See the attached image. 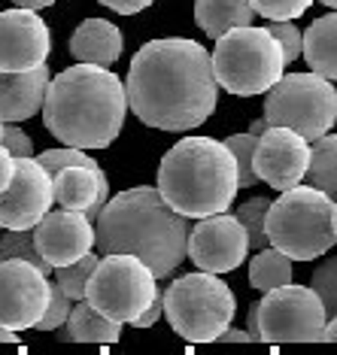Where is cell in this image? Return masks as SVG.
<instances>
[{
  "mask_svg": "<svg viewBox=\"0 0 337 355\" xmlns=\"http://www.w3.org/2000/svg\"><path fill=\"white\" fill-rule=\"evenodd\" d=\"M12 171H15V158L6 152V146L0 143V191L10 185V180H12Z\"/></svg>",
  "mask_w": 337,
  "mask_h": 355,
  "instance_id": "36",
  "label": "cell"
},
{
  "mask_svg": "<svg viewBox=\"0 0 337 355\" xmlns=\"http://www.w3.org/2000/svg\"><path fill=\"white\" fill-rule=\"evenodd\" d=\"M268 246L292 261H313L337 243V204L313 185H292L270 200L264 219Z\"/></svg>",
  "mask_w": 337,
  "mask_h": 355,
  "instance_id": "5",
  "label": "cell"
},
{
  "mask_svg": "<svg viewBox=\"0 0 337 355\" xmlns=\"http://www.w3.org/2000/svg\"><path fill=\"white\" fill-rule=\"evenodd\" d=\"M0 143L6 146L12 158H28L34 155V143H31V137L21 131L15 122H3V131H0Z\"/></svg>",
  "mask_w": 337,
  "mask_h": 355,
  "instance_id": "33",
  "label": "cell"
},
{
  "mask_svg": "<svg viewBox=\"0 0 337 355\" xmlns=\"http://www.w3.org/2000/svg\"><path fill=\"white\" fill-rule=\"evenodd\" d=\"M216 85L237 98L264 94L283 76V52L268 28H231L216 37V49L210 52Z\"/></svg>",
  "mask_w": 337,
  "mask_h": 355,
  "instance_id": "6",
  "label": "cell"
},
{
  "mask_svg": "<svg viewBox=\"0 0 337 355\" xmlns=\"http://www.w3.org/2000/svg\"><path fill=\"white\" fill-rule=\"evenodd\" d=\"M0 255L3 258H21V261L34 264L40 273L49 277L52 264L40 255L37 240H34V228H15V231H3L0 234Z\"/></svg>",
  "mask_w": 337,
  "mask_h": 355,
  "instance_id": "25",
  "label": "cell"
},
{
  "mask_svg": "<svg viewBox=\"0 0 337 355\" xmlns=\"http://www.w3.org/2000/svg\"><path fill=\"white\" fill-rule=\"evenodd\" d=\"M34 240L40 255L55 268L70 264L76 258H83L88 249H94V225L85 219V213L79 209H49L37 225H34Z\"/></svg>",
  "mask_w": 337,
  "mask_h": 355,
  "instance_id": "16",
  "label": "cell"
},
{
  "mask_svg": "<svg viewBox=\"0 0 337 355\" xmlns=\"http://www.w3.org/2000/svg\"><path fill=\"white\" fill-rule=\"evenodd\" d=\"M15 340H19V334H15L12 328L0 325V343H15Z\"/></svg>",
  "mask_w": 337,
  "mask_h": 355,
  "instance_id": "40",
  "label": "cell"
},
{
  "mask_svg": "<svg viewBox=\"0 0 337 355\" xmlns=\"http://www.w3.org/2000/svg\"><path fill=\"white\" fill-rule=\"evenodd\" d=\"M195 21L210 40L222 37L231 28L252 25L250 0H195Z\"/></svg>",
  "mask_w": 337,
  "mask_h": 355,
  "instance_id": "22",
  "label": "cell"
},
{
  "mask_svg": "<svg viewBox=\"0 0 337 355\" xmlns=\"http://www.w3.org/2000/svg\"><path fill=\"white\" fill-rule=\"evenodd\" d=\"M15 6H21V10H46V6H52L55 0H12Z\"/></svg>",
  "mask_w": 337,
  "mask_h": 355,
  "instance_id": "38",
  "label": "cell"
},
{
  "mask_svg": "<svg viewBox=\"0 0 337 355\" xmlns=\"http://www.w3.org/2000/svg\"><path fill=\"white\" fill-rule=\"evenodd\" d=\"M268 34L277 40L279 52H283V64H295L301 58V31L292 19L288 21H270Z\"/></svg>",
  "mask_w": 337,
  "mask_h": 355,
  "instance_id": "32",
  "label": "cell"
},
{
  "mask_svg": "<svg viewBox=\"0 0 337 355\" xmlns=\"http://www.w3.org/2000/svg\"><path fill=\"white\" fill-rule=\"evenodd\" d=\"M0 258H3V255H0Z\"/></svg>",
  "mask_w": 337,
  "mask_h": 355,
  "instance_id": "45",
  "label": "cell"
},
{
  "mask_svg": "<svg viewBox=\"0 0 337 355\" xmlns=\"http://www.w3.org/2000/svg\"><path fill=\"white\" fill-rule=\"evenodd\" d=\"M250 6L252 12H259L268 21H288V19H301L313 6V0H250Z\"/></svg>",
  "mask_w": 337,
  "mask_h": 355,
  "instance_id": "29",
  "label": "cell"
},
{
  "mask_svg": "<svg viewBox=\"0 0 337 355\" xmlns=\"http://www.w3.org/2000/svg\"><path fill=\"white\" fill-rule=\"evenodd\" d=\"M264 122L292 128L304 140L328 134L337 122V88L319 73H288L268 88Z\"/></svg>",
  "mask_w": 337,
  "mask_h": 355,
  "instance_id": "8",
  "label": "cell"
},
{
  "mask_svg": "<svg viewBox=\"0 0 337 355\" xmlns=\"http://www.w3.org/2000/svg\"><path fill=\"white\" fill-rule=\"evenodd\" d=\"M52 204V176L37 164L34 155L15 158L12 180L0 191V228H34Z\"/></svg>",
  "mask_w": 337,
  "mask_h": 355,
  "instance_id": "13",
  "label": "cell"
},
{
  "mask_svg": "<svg viewBox=\"0 0 337 355\" xmlns=\"http://www.w3.org/2000/svg\"><path fill=\"white\" fill-rule=\"evenodd\" d=\"M307 158H310V140H304L292 128L270 125L259 137L252 152V171L255 180L268 182L270 189L286 191L292 185L304 182L307 173Z\"/></svg>",
  "mask_w": 337,
  "mask_h": 355,
  "instance_id": "14",
  "label": "cell"
},
{
  "mask_svg": "<svg viewBox=\"0 0 337 355\" xmlns=\"http://www.w3.org/2000/svg\"><path fill=\"white\" fill-rule=\"evenodd\" d=\"M250 337H252V343L259 340V319H255V304L250 306Z\"/></svg>",
  "mask_w": 337,
  "mask_h": 355,
  "instance_id": "39",
  "label": "cell"
},
{
  "mask_svg": "<svg viewBox=\"0 0 337 355\" xmlns=\"http://www.w3.org/2000/svg\"><path fill=\"white\" fill-rule=\"evenodd\" d=\"M268 128H270V125H268V122H264V116H261V119H255V122L250 125V134H255V137H261L264 131H268Z\"/></svg>",
  "mask_w": 337,
  "mask_h": 355,
  "instance_id": "41",
  "label": "cell"
},
{
  "mask_svg": "<svg viewBox=\"0 0 337 355\" xmlns=\"http://www.w3.org/2000/svg\"><path fill=\"white\" fill-rule=\"evenodd\" d=\"M286 282H292V258L274 246L255 249L250 261V286L259 292H268V288L286 286Z\"/></svg>",
  "mask_w": 337,
  "mask_h": 355,
  "instance_id": "24",
  "label": "cell"
},
{
  "mask_svg": "<svg viewBox=\"0 0 337 355\" xmlns=\"http://www.w3.org/2000/svg\"><path fill=\"white\" fill-rule=\"evenodd\" d=\"M52 52V34L37 10H3L0 12V70L25 73L46 64Z\"/></svg>",
  "mask_w": 337,
  "mask_h": 355,
  "instance_id": "15",
  "label": "cell"
},
{
  "mask_svg": "<svg viewBox=\"0 0 337 355\" xmlns=\"http://www.w3.org/2000/svg\"><path fill=\"white\" fill-rule=\"evenodd\" d=\"M219 343H252V337H250V331H240V328H225L219 337H216Z\"/></svg>",
  "mask_w": 337,
  "mask_h": 355,
  "instance_id": "37",
  "label": "cell"
},
{
  "mask_svg": "<svg viewBox=\"0 0 337 355\" xmlns=\"http://www.w3.org/2000/svg\"><path fill=\"white\" fill-rule=\"evenodd\" d=\"M225 146L231 149V155H234V167H237V185L240 189H252L255 182V171H252V152H255V143H259V137L255 134H234L228 137V140H222Z\"/></svg>",
  "mask_w": 337,
  "mask_h": 355,
  "instance_id": "28",
  "label": "cell"
},
{
  "mask_svg": "<svg viewBox=\"0 0 337 355\" xmlns=\"http://www.w3.org/2000/svg\"><path fill=\"white\" fill-rule=\"evenodd\" d=\"M43 125L61 146L107 149L122 134L128 101L125 83L101 64H79L49 79Z\"/></svg>",
  "mask_w": 337,
  "mask_h": 355,
  "instance_id": "3",
  "label": "cell"
},
{
  "mask_svg": "<svg viewBox=\"0 0 337 355\" xmlns=\"http://www.w3.org/2000/svg\"><path fill=\"white\" fill-rule=\"evenodd\" d=\"M237 191L234 155L213 137H186L158 164V195L186 219L228 213Z\"/></svg>",
  "mask_w": 337,
  "mask_h": 355,
  "instance_id": "4",
  "label": "cell"
},
{
  "mask_svg": "<svg viewBox=\"0 0 337 355\" xmlns=\"http://www.w3.org/2000/svg\"><path fill=\"white\" fill-rule=\"evenodd\" d=\"M0 234H3V228H0Z\"/></svg>",
  "mask_w": 337,
  "mask_h": 355,
  "instance_id": "44",
  "label": "cell"
},
{
  "mask_svg": "<svg viewBox=\"0 0 337 355\" xmlns=\"http://www.w3.org/2000/svg\"><path fill=\"white\" fill-rule=\"evenodd\" d=\"M92 225L98 255H134L155 273V279L171 277L186 261L191 219L167 207L152 185H137L119 191L116 198H107Z\"/></svg>",
  "mask_w": 337,
  "mask_h": 355,
  "instance_id": "2",
  "label": "cell"
},
{
  "mask_svg": "<svg viewBox=\"0 0 337 355\" xmlns=\"http://www.w3.org/2000/svg\"><path fill=\"white\" fill-rule=\"evenodd\" d=\"M125 40L122 31H119L112 21L107 19H85L83 25L74 31L70 37V55L79 64H101V67H110L122 58Z\"/></svg>",
  "mask_w": 337,
  "mask_h": 355,
  "instance_id": "19",
  "label": "cell"
},
{
  "mask_svg": "<svg viewBox=\"0 0 337 355\" xmlns=\"http://www.w3.org/2000/svg\"><path fill=\"white\" fill-rule=\"evenodd\" d=\"M125 101L143 125L191 131L213 116L219 85L210 52L189 37H164L140 46L125 76Z\"/></svg>",
  "mask_w": 337,
  "mask_h": 355,
  "instance_id": "1",
  "label": "cell"
},
{
  "mask_svg": "<svg viewBox=\"0 0 337 355\" xmlns=\"http://www.w3.org/2000/svg\"><path fill=\"white\" fill-rule=\"evenodd\" d=\"M186 255L207 273H231L250 258V237L237 216L213 213L189 228Z\"/></svg>",
  "mask_w": 337,
  "mask_h": 355,
  "instance_id": "11",
  "label": "cell"
},
{
  "mask_svg": "<svg viewBox=\"0 0 337 355\" xmlns=\"http://www.w3.org/2000/svg\"><path fill=\"white\" fill-rule=\"evenodd\" d=\"M49 301V277L21 258H0V325L31 331Z\"/></svg>",
  "mask_w": 337,
  "mask_h": 355,
  "instance_id": "12",
  "label": "cell"
},
{
  "mask_svg": "<svg viewBox=\"0 0 337 355\" xmlns=\"http://www.w3.org/2000/svg\"><path fill=\"white\" fill-rule=\"evenodd\" d=\"M110 198V180L103 164L83 167V164H67L61 171L52 173V200L58 207L79 209L85 213V219L94 222V216L101 213V207Z\"/></svg>",
  "mask_w": 337,
  "mask_h": 355,
  "instance_id": "17",
  "label": "cell"
},
{
  "mask_svg": "<svg viewBox=\"0 0 337 355\" xmlns=\"http://www.w3.org/2000/svg\"><path fill=\"white\" fill-rule=\"evenodd\" d=\"M98 3H103L107 10L112 12H122V15H137L143 10H149L155 0H98Z\"/></svg>",
  "mask_w": 337,
  "mask_h": 355,
  "instance_id": "34",
  "label": "cell"
},
{
  "mask_svg": "<svg viewBox=\"0 0 337 355\" xmlns=\"http://www.w3.org/2000/svg\"><path fill=\"white\" fill-rule=\"evenodd\" d=\"M259 340L264 343H313L328 313L310 286H277L268 288L255 304Z\"/></svg>",
  "mask_w": 337,
  "mask_h": 355,
  "instance_id": "10",
  "label": "cell"
},
{
  "mask_svg": "<svg viewBox=\"0 0 337 355\" xmlns=\"http://www.w3.org/2000/svg\"><path fill=\"white\" fill-rule=\"evenodd\" d=\"M0 131H3V119H0Z\"/></svg>",
  "mask_w": 337,
  "mask_h": 355,
  "instance_id": "43",
  "label": "cell"
},
{
  "mask_svg": "<svg viewBox=\"0 0 337 355\" xmlns=\"http://www.w3.org/2000/svg\"><path fill=\"white\" fill-rule=\"evenodd\" d=\"M319 3H325L328 10H334V6H337V0H319Z\"/></svg>",
  "mask_w": 337,
  "mask_h": 355,
  "instance_id": "42",
  "label": "cell"
},
{
  "mask_svg": "<svg viewBox=\"0 0 337 355\" xmlns=\"http://www.w3.org/2000/svg\"><path fill=\"white\" fill-rule=\"evenodd\" d=\"M98 258L101 255L94 252V249H88L83 258H76V261H70V264H61V268L52 270L55 282L64 288V295H67L70 301H83V297H85V282H88V277H92Z\"/></svg>",
  "mask_w": 337,
  "mask_h": 355,
  "instance_id": "26",
  "label": "cell"
},
{
  "mask_svg": "<svg viewBox=\"0 0 337 355\" xmlns=\"http://www.w3.org/2000/svg\"><path fill=\"white\" fill-rule=\"evenodd\" d=\"M49 67L40 64L25 73H3L0 70V119L3 122H25L34 119L43 107V94L49 85Z\"/></svg>",
  "mask_w": 337,
  "mask_h": 355,
  "instance_id": "18",
  "label": "cell"
},
{
  "mask_svg": "<svg viewBox=\"0 0 337 355\" xmlns=\"http://www.w3.org/2000/svg\"><path fill=\"white\" fill-rule=\"evenodd\" d=\"M70 306H74V301L64 295V288L58 286V282H49V301H46V310H43V316H40V322L34 328L37 331H58V328H64Z\"/></svg>",
  "mask_w": 337,
  "mask_h": 355,
  "instance_id": "30",
  "label": "cell"
},
{
  "mask_svg": "<svg viewBox=\"0 0 337 355\" xmlns=\"http://www.w3.org/2000/svg\"><path fill=\"white\" fill-rule=\"evenodd\" d=\"M301 52L313 73L334 83L337 76V15L328 12L301 34Z\"/></svg>",
  "mask_w": 337,
  "mask_h": 355,
  "instance_id": "20",
  "label": "cell"
},
{
  "mask_svg": "<svg viewBox=\"0 0 337 355\" xmlns=\"http://www.w3.org/2000/svg\"><path fill=\"white\" fill-rule=\"evenodd\" d=\"M304 180H310L313 189L325 191L328 198L337 195V137L331 131L313 140Z\"/></svg>",
  "mask_w": 337,
  "mask_h": 355,
  "instance_id": "23",
  "label": "cell"
},
{
  "mask_svg": "<svg viewBox=\"0 0 337 355\" xmlns=\"http://www.w3.org/2000/svg\"><path fill=\"white\" fill-rule=\"evenodd\" d=\"M310 288L316 292L319 301H322L328 316H334V310H337V258H328L322 268H316V273H313V279H310Z\"/></svg>",
  "mask_w": 337,
  "mask_h": 355,
  "instance_id": "31",
  "label": "cell"
},
{
  "mask_svg": "<svg viewBox=\"0 0 337 355\" xmlns=\"http://www.w3.org/2000/svg\"><path fill=\"white\" fill-rule=\"evenodd\" d=\"M237 297L219 273H186L173 279L162 297V316L189 343H213L234 322Z\"/></svg>",
  "mask_w": 337,
  "mask_h": 355,
  "instance_id": "7",
  "label": "cell"
},
{
  "mask_svg": "<svg viewBox=\"0 0 337 355\" xmlns=\"http://www.w3.org/2000/svg\"><path fill=\"white\" fill-rule=\"evenodd\" d=\"M61 340H76V343H116L122 337V325L112 322L107 316H101L92 304L85 301H74L67 313V322H64Z\"/></svg>",
  "mask_w": 337,
  "mask_h": 355,
  "instance_id": "21",
  "label": "cell"
},
{
  "mask_svg": "<svg viewBox=\"0 0 337 355\" xmlns=\"http://www.w3.org/2000/svg\"><path fill=\"white\" fill-rule=\"evenodd\" d=\"M158 319H162V295H158L155 301H152V304L146 306V310H143L140 316L131 322V325H134V328H152Z\"/></svg>",
  "mask_w": 337,
  "mask_h": 355,
  "instance_id": "35",
  "label": "cell"
},
{
  "mask_svg": "<svg viewBox=\"0 0 337 355\" xmlns=\"http://www.w3.org/2000/svg\"><path fill=\"white\" fill-rule=\"evenodd\" d=\"M270 198H250L246 204L237 207V222L243 225L246 237H250V249H264L268 246V234H264V219H268Z\"/></svg>",
  "mask_w": 337,
  "mask_h": 355,
  "instance_id": "27",
  "label": "cell"
},
{
  "mask_svg": "<svg viewBox=\"0 0 337 355\" xmlns=\"http://www.w3.org/2000/svg\"><path fill=\"white\" fill-rule=\"evenodd\" d=\"M158 295L155 273L140 258L125 252L101 255L85 282V301L119 325H131Z\"/></svg>",
  "mask_w": 337,
  "mask_h": 355,
  "instance_id": "9",
  "label": "cell"
}]
</instances>
